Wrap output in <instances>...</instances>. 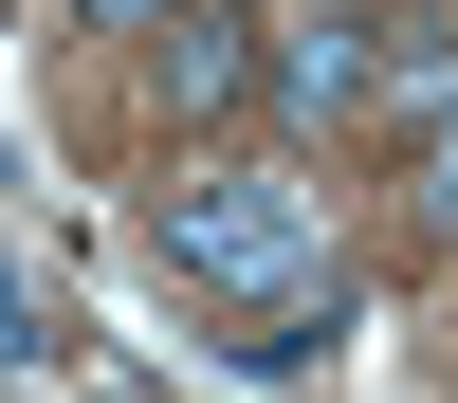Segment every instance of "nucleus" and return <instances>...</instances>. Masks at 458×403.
<instances>
[{"label": "nucleus", "mask_w": 458, "mask_h": 403, "mask_svg": "<svg viewBox=\"0 0 458 403\" xmlns=\"http://www.w3.org/2000/svg\"><path fill=\"white\" fill-rule=\"evenodd\" d=\"M147 239H165V275L220 293V312H276V293L330 275V220H312L293 165H183L165 202H147Z\"/></svg>", "instance_id": "1"}, {"label": "nucleus", "mask_w": 458, "mask_h": 403, "mask_svg": "<svg viewBox=\"0 0 458 403\" xmlns=\"http://www.w3.org/2000/svg\"><path fill=\"white\" fill-rule=\"evenodd\" d=\"M276 92V37H257V0H165V37H147V110L165 129H220V110Z\"/></svg>", "instance_id": "2"}, {"label": "nucleus", "mask_w": 458, "mask_h": 403, "mask_svg": "<svg viewBox=\"0 0 458 403\" xmlns=\"http://www.w3.org/2000/svg\"><path fill=\"white\" fill-rule=\"evenodd\" d=\"M367 92H386V19H367V0H330V19H293L276 37V129H367Z\"/></svg>", "instance_id": "3"}, {"label": "nucleus", "mask_w": 458, "mask_h": 403, "mask_svg": "<svg viewBox=\"0 0 458 403\" xmlns=\"http://www.w3.org/2000/svg\"><path fill=\"white\" fill-rule=\"evenodd\" d=\"M367 129H403V147H422V129H458V19H403V37H386V92H367Z\"/></svg>", "instance_id": "4"}, {"label": "nucleus", "mask_w": 458, "mask_h": 403, "mask_svg": "<svg viewBox=\"0 0 458 403\" xmlns=\"http://www.w3.org/2000/svg\"><path fill=\"white\" fill-rule=\"evenodd\" d=\"M349 348V275H312V293H276V312H239V366L257 385H293V366H330Z\"/></svg>", "instance_id": "5"}, {"label": "nucleus", "mask_w": 458, "mask_h": 403, "mask_svg": "<svg viewBox=\"0 0 458 403\" xmlns=\"http://www.w3.org/2000/svg\"><path fill=\"white\" fill-rule=\"evenodd\" d=\"M403 202H422V239H458V129H422V183Z\"/></svg>", "instance_id": "6"}, {"label": "nucleus", "mask_w": 458, "mask_h": 403, "mask_svg": "<svg viewBox=\"0 0 458 403\" xmlns=\"http://www.w3.org/2000/svg\"><path fill=\"white\" fill-rule=\"evenodd\" d=\"M73 19H110V37H165V0H73Z\"/></svg>", "instance_id": "7"}, {"label": "nucleus", "mask_w": 458, "mask_h": 403, "mask_svg": "<svg viewBox=\"0 0 458 403\" xmlns=\"http://www.w3.org/2000/svg\"><path fill=\"white\" fill-rule=\"evenodd\" d=\"M0 183H19V147H0Z\"/></svg>", "instance_id": "8"}]
</instances>
